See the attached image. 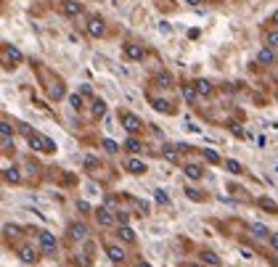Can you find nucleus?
<instances>
[{
	"instance_id": "nucleus-1",
	"label": "nucleus",
	"mask_w": 278,
	"mask_h": 267,
	"mask_svg": "<svg viewBox=\"0 0 278 267\" xmlns=\"http://www.w3.org/2000/svg\"><path fill=\"white\" fill-rule=\"evenodd\" d=\"M24 135H27V143H30L32 151H40V154H56V143L51 140V138H45L40 132H32L24 127Z\"/></svg>"
},
{
	"instance_id": "nucleus-2",
	"label": "nucleus",
	"mask_w": 278,
	"mask_h": 267,
	"mask_svg": "<svg viewBox=\"0 0 278 267\" xmlns=\"http://www.w3.org/2000/svg\"><path fill=\"white\" fill-rule=\"evenodd\" d=\"M37 238H40V248L45 256H53L56 248H59V241H56V236L48 233V230H37Z\"/></svg>"
},
{
	"instance_id": "nucleus-3",
	"label": "nucleus",
	"mask_w": 278,
	"mask_h": 267,
	"mask_svg": "<svg viewBox=\"0 0 278 267\" xmlns=\"http://www.w3.org/2000/svg\"><path fill=\"white\" fill-rule=\"evenodd\" d=\"M122 127H125V132L127 135H135V132H141L143 130V122H141V116L133 114V112H122Z\"/></svg>"
},
{
	"instance_id": "nucleus-4",
	"label": "nucleus",
	"mask_w": 278,
	"mask_h": 267,
	"mask_svg": "<svg viewBox=\"0 0 278 267\" xmlns=\"http://www.w3.org/2000/svg\"><path fill=\"white\" fill-rule=\"evenodd\" d=\"M85 32L90 34V38H106V22L101 19V16H90L88 24H85Z\"/></svg>"
},
{
	"instance_id": "nucleus-5",
	"label": "nucleus",
	"mask_w": 278,
	"mask_h": 267,
	"mask_svg": "<svg viewBox=\"0 0 278 267\" xmlns=\"http://www.w3.org/2000/svg\"><path fill=\"white\" fill-rule=\"evenodd\" d=\"M19 260H22L24 264H35L37 260H40V254H37V248H35V246L24 244V246H19Z\"/></svg>"
},
{
	"instance_id": "nucleus-6",
	"label": "nucleus",
	"mask_w": 278,
	"mask_h": 267,
	"mask_svg": "<svg viewBox=\"0 0 278 267\" xmlns=\"http://www.w3.org/2000/svg\"><path fill=\"white\" fill-rule=\"evenodd\" d=\"M122 50H125V56H127L130 61H141V58L146 56V50H143L141 42H125Z\"/></svg>"
},
{
	"instance_id": "nucleus-7",
	"label": "nucleus",
	"mask_w": 278,
	"mask_h": 267,
	"mask_svg": "<svg viewBox=\"0 0 278 267\" xmlns=\"http://www.w3.org/2000/svg\"><path fill=\"white\" fill-rule=\"evenodd\" d=\"M61 14L69 16V19H74V16L82 14V3H80V0H61Z\"/></svg>"
},
{
	"instance_id": "nucleus-8",
	"label": "nucleus",
	"mask_w": 278,
	"mask_h": 267,
	"mask_svg": "<svg viewBox=\"0 0 278 267\" xmlns=\"http://www.w3.org/2000/svg\"><path fill=\"white\" fill-rule=\"evenodd\" d=\"M183 148H185V146H170V143H167V146H162V156H164L167 162L178 164V162H180V154H183Z\"/></svg>"
},
{
	"instance_id": "nucleus-9",
	"label": "nucleus",
	"mask_w": 278,
	"mask_h": 267,
	"mask_svg": "<svg viewBox=\"0 0 278 267\" xmlns=\"http://www.w3.org/2000/svg\"><path fill=\"white\" fill-rule=\"evenodd\" d=\"M93 214H96V220H98L101 225H111V222H117V220H114V212H111L109 206H96V209H93Z\"/></svg>"
},
{
	"instance_id": "nucleus-10",
	"label": "nucleus",
	"mask_w": 278,
	"mask_h": 267,
	"mask_svg": "<svg viewBox=\"0 0 278 267\" xmlns=\"http://www.w3.org/2000/svg\"><path fill=\"white\" fill-rule=\"evenodd\" d=\"M106 256H109V260L114 262V264H122V262H125V256H127V252H125L122 246L109 244V246H106Z\"/></svg>"
},
{
	"instance_id": "nucleus-11",
	"label": "nucleus",
	"mask_w": 278,
	"mask_h": 267,
	"mask_svg": "<svg viewBox=\"0 0 278 267\" xmlns=\"http://www.w3.org/2000/svg\"><path fill=\"white\" fill-rule=\"evenodd\" d=\"M69 238H72V241H85V238H88V225L85 222L69 225Z\"/></svg>"
},
{
	"instance_id": "nucleus-12",
	"label": "nucleus",
	"mask_w": 278,
	"mask_h": 267,
	"mask_svg": "<svg viewBox=\"0 0 278 267\" xmlns=\"http://www.w3.org/2000/svg\"><path fill=\"white\" fill-rule=\"evenodd\" d=\"M125 170L130 172V174H146V162H141V159H135V156H133V159H127L125 162Z\"/></svg>"
},
{
	"instance_id": "nucleus-13",
	"label": "nucleus",
	"mask_w": 278,
	"mask_h": 267,
	"mask_svg": "<svg viewBox=\"0 0 278 267\" xmlns=\"http://www.w3.org/2000/svg\"><path fill=\"white\" fill-rule=\"evenodd\" d=\"M183 174L188 180H201V174H204V170L199 167V164H193V162H188V164H183Z\"/></svg>"
},
{
	"instance_id": "nucleus-14",
	"label": "nucleus",
	"mask_w": 278,
	"mask_h": 267,
	"mask_svg": "<svg viewBox=\"0 0 278 267\" xmlns=\"http://www.w3.org/2000/svg\"><path fill=\"white\" fill-rule=\"evenodd\" d=\"M257 61L265 64V66H267V64H275V61H278V58H275V50L267 48V45H262V48H259V53H257Z\"/></svg>"
},
{
	"instance_id": "nucleus-15",
	"label": "nucleus",
	"mask_w": 278,
	"mask_h": 267,
	"mask_svg": "<svg viewBox=\"0 0 278 267\" xmlns=\"http://www.w3.org/2000/svg\"><path fill=\"white\" fill-rule=\"evenodd\" d=\"M154 82H156V85H159V88H164V90H170L172 85H175V80H172V74H170V72H156V77H154Z\"/></svg>"
},
{
	"instance_id": "nucleus-16",
	"label": "nucleus",
	"mask_w": 278,
	"mask_h": 267,
	"mask_svg": "<svg viewBox=\"0 0 278 267\" xmlns=\"http://www.w3.org/2000/svg\"><path fill=\"white\" fill-rule=\"evenodd\" d=\"M3 56H6V61H11V66L22 64V50L14 48V45H6V48H3Z\"/></svg>"
},
{
	"instance_id": "nucleus-17",
	"label": "nucleus",
	"mask_w": 278,
	"mask_h": 267,
	"mask_svg": "<svg viewBox=\"0 0 278 267\" xmlns=\"http://www.w3.org/2000/svg\"><path fill=\"white\" fill-rule=\"evenodd\" d=\"M117 236H119V241H125V244H135V230L130 228V225H119L117 228Z\"/></svg>"
},
{
	"instance_id": "nucleus-18",
	"label": "nucleus",
	"mask_w": 278,
	"mask_h": 267,
	"mask_svg": "<svg viewBox=\"0 0 278 267\" xmlns=\"http://www.w3.org/2000/svg\"><path fill=\"white\" fill-rule=\"evenodd\" d=\"M3 180L11 182V186L22 182V172H19V167H6V170H3Z\"/></svg>"
},
{
	"instance_id": "nucleus-19",
	"label": "nucleus",
	"mask_w": 278,
	"mask_h": 267,
	"mask_svg": "<svg viewBox=\"0 0 278 267\" xmlns=\"http://www.w3.org/2000/svg\"><path fill=\"white\" fill-rule=\"evenodd\" d=\"M193 88H196L199 98H209V96H212V82H209V80H199V82H193Z\"/></svg>"
},
{
	"instance_id": "nucleus-20",
	"label": "nucleus",
	"mask_w": 278,
	"mask_h": 267,
	"mask_svg": "<svg viewBox=\"0 0 278 267\" xmlns=\"http://www.w3.org/2000/svg\"><path fill=\"white\" fill-rule=\"evenodd\" d=\"M249 230H252V236H257V238H270V233H273V230L265 228L262 222H252V225H249Z\"/></svg>"
},
{
	"instance_id": "nucleus-21",
	"label": "nucleus",
	"mask_w": 278,
	"mask_h": 267,
	"mask_svg": "<svg viewBox=\"0 0 278 267\" xmlns=\"http://www.w3.org/2000/svg\"><path fill=\"white\" fill-rule=\"evenodd\" d=\"M125 151H130V154H141V151H143V143L138 140L135 135H130L127 140H125Z\"/></svg>"
},
{
	"instance_id": "nucleus-22",
	"label": "nucleus",
	"mask_w": 278,
	"mask_h": 267,
	"mask_svg": "<svg viewBox=\"0 0 278 267\" xmlns=\"http://www.w3.org/2000/svg\"><path fill=\"white\" fill-rule=\"evenodd\" d=\"M180 93L185 98V104H196V98H199V93H196V88H193V85H183Z\"/></svg>"
},
{
	"instance_id": "nucleus-23",
	"label": "nucleus",
	"mask_w": 278,
	"mask_h": 267,
	"mask_svg": "<svg viewBox=\"0 0 278 267\" xmlns=\"http://www.w3.org/2000/svg\"><path fill=\"white\" fill-rule=\"evenodd\" d=\"M201 262H207V264H212V267H217L222 260H220V256H217L215 252H209V248H204V252H201Z\"/></svg>"
},
{
	"instance_id": "nucleus-24",
	"label": "nucleus",
	"mask_w": 278,
	"mask_h": 267,
	"mask_svg": "<svg viewBox=\"0 0 278 267\" xmlns=\"http://www.w3.org/2000/svg\"><path fill=\"white\" fill-rule=\"evenodd\" d=\"M93 116H96V119H101V116H104L106 114V104H104V100H101V98H93Z\"/></svg>"
},
{
	"instance_id": "nucleus-25",
	"label": "nucleus",
	"mask_w": 278,
	"mask_h": 267,
	"mask_svg": "<svg viewBox=\"0 0 278 267\" xmlns=\"http://www.w3.org/2000/svg\"><path fill=\"white\" fill-rule=\"evenodd\" d=\"M265 45H267V48H278V30H267L265 32Z\"/></svg>"
},
{
	"instance_id": "nucleus-26",
	"label": "nucleus",
	"mask_w": 278,
	"mask_h": 267,
	"mask_svg": "<svg viewBox=\"0 0 278 267\" xmlns=\"http://www.w3.org/2000/svg\"><path fill=\"white\" fill-rule=\"evenodd\" d=\"M259 206H262V209H267L270 214H278V204H275L273 198H267V196H262V198H259Z\"/></svg>"
},
{
	"instance_id": "nucleus-27",
	"label": "nucleus",
	"mask_w": 278,
	"mask_h": 267,
	"mask_svg": "<svg viewBox=\"0 0 278 267\" xmlns=\"http://www.w3.org/2000/svg\"><path fill=\"white\" fill-rule=\"evenodd\" d=\"M201 154H204V159L212 162V164H220V162H222V159H220V154H217V151H212V148H201Z\"/></svg>"
},
{
	"instance_id": "nucleus-28",
	"label": "nucleus",
	"mask_w": 278,
	"mask_h": 267,
	"mask_svg": "<svg viewBox=\"0 0 278 267\" xmlns=\"http://www.w3.org/2000/svg\"><path fill=\"white\" fill-rule=\"evenodd\" d=\"M225 167H228L230 174H241V172H244V167H241L236 159H225Z\"/></svg>"
},
{
	"instance_id": "nucleus-29",
	"label": "nucleus",
	"mask_w": 278,
	"mask_h": 267,
	"mask_svg": "<svg viewBox=\"0 0 278 267\" xmlns=\"http://www.w3.org/2000/svg\"><path fill=\"white\" fill-rule=\"evenodd\" d=\"M154 108H156V112H164V114H170V112H172L170 104H167L164 98H154Z\"/></svg>"
},
{
	"instance_id": "nucleus-30",
	"label": "nucleus",
	"mask_w": 278,
	"mask_h": 267,
	"mask_svg": "<svg viewBox=\"0 0 278 267\" xmlns=\"http://www.w3.org/2000/svg\"><path fill=\"white\" fill-rule=\"evenodd\" d=\"M11 132H14L11 122H8V119H3V122H0V138H11Z\"/></svg>"
},
{
	"instance_id": "nucleus-31",
	"label": "nucleus",
	"mask_w": 278,
	"mask_h": 267,
	"mask_svg": "<svg viewBox=\"0 0 278 267\" xmlns=\"http://www.w3.org/2000/svg\"><path fill=\"white\" fill-rule=\"evenodd\" d=\"M104 148H106V154H117L119 151V143H114L111 138H104Z\"/></svg>"
},
{
	"instance_id": "nucleus-32",
	"label": "nucleus",
	"mask_w": 278,
	"mask_h": 267,
	"mask_svg": "<svg viewBox=\"0 0 278 267\" xmlns=\"http://www.w3.org/2000/svg\"><path fill=\"white\" fill-rule=\"evenodd\" d=\"M69 106L74 108V112L82 108V96H80V93H72V96H69Z\"/></svg>"
},
{
	"instance_id": "nucleus-33",
	"label": "nucleus",
	"mask_w": 278,
	"mask_h": 267,
	"mask_svg": "<svg viewBox=\"0 0 278 267\" xmlns=\"http://www.w3.org/2000/svg\"><path fill=\"white\" fill-rule=\"evenodd\" d=\"M51 98H56V100L64 98V88H61V85H53V88H51Z\"/></svg>"
},
{
	"instance_id": "nucleus-34",
	"label": "nucleus",
	"mask_w": 278,
	"mask_h": 267,
	"mask_svg": "<svg viewBox=\"0 0 278 267\" xmlns=\"http://www.w3.org/2000/svg\"><path fill=\"white\" fill-rule=\"evenodd\" d=\"M154 198L159 201V204H170V198H167V193H164V190H154Z\"/></svg>"
},
{
	"instance_id": "nucleus-35",
	"label": "nucleus",
	"mask_w": 278,
	"mask_h": 267,
	"mask_svg": "<svg viewBox=\"0 0 278 267\" xmlns=\"http://www.w3.org/2000/svg\"><path fill=\"white\" fill-rule=\"evenodd\" d=\"M0 143H3V151H14V138H0Z\"/></svg>"
},
{
	"instance_id": "nucleus-36",
	"label": "nucleus",
	"mask_w": 278,
	"mask_h": 267,
	"mask_svg": "<svg viewBox=\"0 0 278 267\" xmlns=\"http://www.w3.org/2000/svg\"><path fill=\"white\" fill-rule=\"evenodd\" d=\"M3 230H6V236H19V230H22V228H19V225H11V222H8V225H6Z\"/></svg>"
},
{
	"instance_id": "nucleus-37",
	"label": "nucleus",
	"mask_w": 278,
	"mask_h": 267,
	"mask_svg": "<svg viewBox=\"0 0 278 267\" xmlns=\"http://www.w3.org/2000/svg\"><path fill=\"white\" fill-rule=\"evenodd\" d=\"M185 193H188V198H191V201H201V196H199V193L193 190V188H185Z\"/></svg>"
},
{
	"instance_id": "nucleus-38",
	"label": "nucleus",
	"mask_w": 278,
	"mask_h": 267,
	"mask_svg": "<svg viewBox=\"0 0 278 267\" xmlns=\"http://www.w3.org/2000/svg\"><path fill=\"white\" fill-rule=\"evenodd\" d=\"M267 244H270L275 252H278V233H270V238H267Z\"/></svg>"
},
{
	"instance_id": "nucleus-39",
	"label": "nucleus",
	"mask_w": 278,
	"mask_h": 267,
	"mask_svg": "<svg viewBox=\"0 0 278 267\" xmlns=\"http://www.w3.org/2000/svg\"><path fill=\"white\" fill-rule=\"evenodd\" d=\"M85 164H88V167H93V164H98V159H96V156H88Z\"/></svg>"
},
{
	"instance_id": "nucleus-40",
	"label": "nucleus",
	"mask_w": 278,
	"mask_h": 267,
	"mask_svg": "<svg viewBox=\"0 0 278 267\" xmlns=\"http://www.w3.org/2000/svg\"><path fill=\"white\" fill-rule=\"evenodd\" d=\"M180 267H201V264H199V262H183Z\"/></svg>"
},
{
	"instance_id": "nucleus-41",
	"label": "nucleus",
	"mask_w": 278,
	"mask_h": 267,
	"mask_svg": "<svg viewBox=\"0 0 278 267\" xmlns=\"http://www.w3.org/2000/svg\"><path fill=\"white\" fill-rule=\"evenodd\" d=\"M270 22H273V24L278 26V11H273V16H270Z\"/></svg>"
},
{
	"instance_id": "nucleus-42",
	"label": "nucleus",
	"mask_w": 278,
	"mask_h": 267,
	"mask_svg": "<svg viewBox=\"0 0 278 267\" xmlns=\"http://www.w3.org/2000/svg\"><path fill=\"white\" fill-rule=\"evenodd\" d=\"M188 6H201V0H185Z\"/></svg>"
},
{
	"instance_id": "nucleus-43",
	"label": "nucleus",
	"mask_w": 278,
	"mask_h": 267,
	"mask_svg": "<svg viewBox=\"0 0 278 267\" xmlns=\"http://www.w3.org/2000/svg\"><path fill=\"white\" fill-rule=\"evenodd\" d=\"M138 267H151V264H148L146 260H141V262H138Z\"/></svg>"
},
{
	"instance_id": "nucleus-44",
	"label": "nucleus",
	"mask_w": 278,
	"mask_h": 267,
	"mask_svg": "<svg viewBox=\"0 0 278 267\" xmlns=\"http://www.w3.org/2000/svg\"><path fill=\"white\" fill-rule=\"evenodd\" d=\"M106 3H117V0H106Z\"/></svg>"
},
{
	"instance_id": "nucleus-45",
	"label": "nucleus",
	"mask_w": 278,
	"mask_h": 267,
	"mask_svg": "<svg viewBox=\"0 0 278 267\" xmlns=\"http://www.w3.org/2000/svg\"><path fill=\"white\" fill-rule=\"evenodd\" d=\"M114 267H117V264H114Z\"/></svg>"
},
{
	"instance_id": "nucleus-46",
	"label": "nucleus",
	"mask_w": 278,
	"mask_h": 267,
	"mask_svg": "<svg viewBox=\"0 0 278 267\" xmlns=\"http://www.w3.org/2000/svg\"><path fill=\"white\" fill-rule=\"evenodd\" d=\"M275 98H278V96H275Z\"/></svg>"
}]
</instances>
